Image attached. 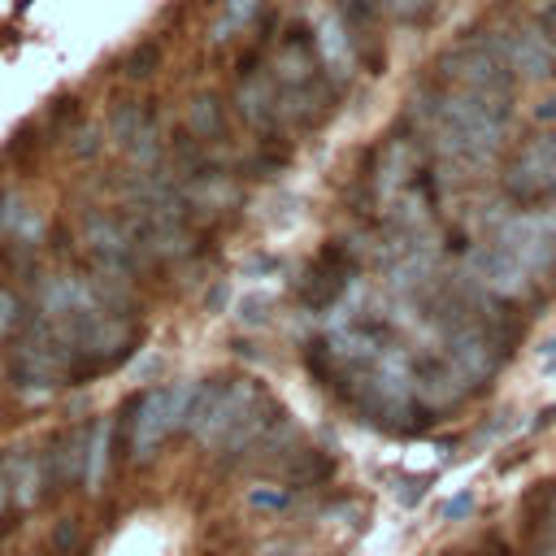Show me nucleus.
<instances>
[{
  "label": "nucleus",
  "instance_id": "obj_13",
  "mask_svg": "<svg viewBox=\"0 0 556 556\" xmlns=\"http://www.w3.org/2000/svg\"><path fill=\"white\" fill-rule=\"evenodd\" d=\"M104 460H109V426L100 421L96 430H91V447H87V486H96L100 482V473H104Z\"/></svg>",
  "mask_w": 556,
  "mask_h": 556
},
{
  "label": "nucleus",
  "instance_id": "obj_10",
  "mask_svg": "<svg viewBox=\"0 0 556 556\" xmlns=\"http://www.w3.org/2000/svg\"><path fill=\"white\" fill-rule=\"evenodd\" d=\"M187 130H191V139H200V143L222 139V130H226V113H222L217 96H195V100L187 104Z\"/></svg>",
  "mask_w": 556,
  "mask_h": 556
},
{
  "label": "nucleus",
  "instance_id": "obj_4",
  "mask_svg": "<svg viewBox=\"0 0 556 556\" xmlns=\"http://www.w3.org/2000/svg\"><path fill=\"white\" fill-rule=\"evenodd\" d=\"M191 400H195V387L178 382V387H152L143 391L135 404H130V452L143 460L156 452V443L187 421L191 413Z\"/></svg>",
  "mask_w": 556,
  "mask_h": 556
},
{
  "label": "nucleus",
  "instance_id": "obj_8",
  "mask_svg": "<svg viewBox=\"0 0 556 556\" xmlns=\"http://www.w3.org/2000/svg\"><path fill=\"white\" fill-rule=\"evenodd\" d=\"M235 104H239V117L261 130V135H274L282 126V109H278V83L269 78V70H248L239 78V91H235Z\"/></svg>",
  "mask_w": 556,
  "mask_h": 556
},
{
  "label": "nucleus",
  "instance_id": "obj_20",
  "mask_svg": "<svg viewBox=\"0 0 556 556\" xmlns=\"http://www.w3.org/2000/svg\"><path fill=\"white\" fill-rule=\"evenodd\" d=\"M295 4H308V0H295Z\"/></svg>",
  "mask_w": 556,
  "mask_h": 556
},
{
  "label": "nucleus",
  "instance_id": "obj_11",
  "mask_svg": "<svg viewBox=\"0 0 556 556\" xmlns=\"http://www.w3.org/2000/svg\"><path fill=\"white\" fill-rule=\"evenodd\" d=\"M156 65H161V48H156V43H139V48H130V52H126V61H122V74L139 83V78H148Z\"/></svg>",
  "mask_w": 556,
  "mask_h": 556
},
{
  "label": "nucleus",
  "instance_id": "obj_2",
  "mask_svg": "<svg viewBox=\"0 0 556 556\" xmlns=\"http://www.w3.org/2000/svg\"><path fill=\"white\" fill-rule=\"evenodd\" d=\"M187 426L204 439V443H226L239 447L248 443L261 426H265V404L261 391L252 382H230V387H204L191 400Z\"/></svg>",
  "mask_w": 556,
  "mask_h": 556
},
{
  "label": "nucleus",
  "instance_id": "obj_9",
  "mask_svg": "<svg viewBox=\"0 0 556 556\" xmlns=\"http://www.w3.org/2000/svg\"><path fill=\"white\" fill-rule=\"evenodd\" d=\"M256 13H261V0H222L213 22H208V39L213 43H230L235 35H243L252 26Z\"/></svg>",
  "mask_w": 556,
  "mask_h": 556
},
{
  "label": "nucleus",
  "instance_id": "obj_15",
  "mask_svg": "<svg viewBox=\"0 0 556 556\" xmlns=\"http://www.w3.org/2000/svg\"><path fill=\"white\" fill-rule=\"evenodd\" d=\"M70 152H74L78 161H91V156L100 152V130H96V126H78V130H74V143H70Z\"/></svg>",
  "mask_w": 556,
  "mask_h": 556
},
{
  "label": "nucleus",
  "instance_id": "obj_3",
  "mask_svg": "<svg viewBox=\"0 0 556 556\" xmlns=\"http://www.w3.org/2000/svg\"><path fill=\"white\" fill-rule=\"evenodd\" d=\"M478 43H486L500 56V65L513 78H521V83H539V78H547L556 70V48L547 43V35L539 26H526V22H491V26H482Z\"/></svg>",
  "mask_w": 556,
  "mask_h": 556
},
{
  "label": "nucleus",
  "instance_id": "obj_18",
  "mask_svg": "<svg viewBox=\"0 0 556 556\" xmlns=\"http://www.w3.org/2000/svg\"><path fill=\"white\" fill-rule=\"evenodd\" d=\"M539 365H543V374H556V339L543 348V356H539Z\"/></svg>",
  "mask_w": 556,
  "mask_h": 556
},
{
  "label": "nucleus",
  "instance_id": "obj_1",
  "mask_svg": "<svg viewBox=\"0 0 556 556\" xmlns=\"http://www.w3.org/2000/svg\"><path fill=\"white\" fill-rule=\"evenodd\" d=\"M513 83L517 78L478 39H465L439 56V87L456 91V96H465V100H473L500 117H513Z\"/></svg>",
  "mask_w": 556,
  "mask_h": 556
},
{
  "label": "nucleus",
  "instance_id": "obj_17",
  "mask_svg": "<svg viewBox=\"0 0 556 556\" xmlns=\"http://www.w3.org/2000/svg\"><path fill=\"white\" fill-rule=\"evenodd\" d=\"M265 304H269L265 295H252V300L239 304V317H243L248 326H261V321H265Z\"/></svg>",
  "mask_w": 556,
  "mask_h": 556
},
{
  "label": "nucleus",
  "instance_id": "obj_16",
  "mask_svg": "<svg viewBox=\"0 0 556 556\" xmlns=\"http://www.w3.org/2000/svg\"><path fill=\"white\" fill-rule=\"evenodd\" d=\"M382 9H387L395 22H417V17H426L430 0H382Z\"/></svg>",
  "mask_w": 556,
  "mask_h": 556
},
{
  "label": "nucleus",
  "instance_id": "obj_7",
  "mask_svg": "<svg viewBox=\"0 0 556 556\" xmlns=\"http://www.w3.org/2000/svg\"><path fill=\"white\" fill-rule=\"evenodd\" d=\"M465 278H473L486 295H521L526 287H530V274L491 239V243H473L469 252H465Z\"/></svg>",
  "mask_w": 556,
  "mask_h": 556
},
{
  "label": "nucleus",
  "instance_id": "obj_14",
  "mask_svg": "<svg viewBox=\"0 0 556 556\" xmlns=\"http://www.w3.org/2000/svg\"><path fill=\"white\" fill-rule=\"evenodd\" d=\"M35 148H39L35 126H22V130H13L9 148H4V156H9V161H30V156H35Z\"/></svg>",
  "mask_w": 556,
  "mask_h": 556
},
{
  "label": "nucleus",
  "instance_id": "obj_5",
  "mask_svg": "<svg viewBox=\"0 0 556 556\" xmlns=\"http://www.w3.org/2000/svg\"><path fill=\"white\" fill-rule=\"evenodd\" d=\"M83 243L96 256V265L104 274H113V278L135 274L139 261H143V252L135 248L122 213H83Z\"/></svg>",
  "mask_w": 556,
  "mask_h": 556
},
{
  "label": "nucleus",
  "instance_id": "obj_6",
  "mask_svg": "<svg viewBox=\"0 0 556 556\" xmlns=\"http://www.w3.org/2000/svg\"><path fill=\"white\" fill-rule=\"evenodd\" d=\"M313 56H317V70L326 74V83H348L356 74V35L352 26L343 22L339 9H321L317 22H313Z\"/></svg>",
  "mask_w": 556,
  "mask_h": 556
},
{
  "label": "nucleus",
  "instance_id": "obj_12",
  "mask_svg": "<svg viewBox=\"0 0 556 556\" xmlns=\"http://www.w3.org/2000/svg\"><path fill=\"white\" fill-rule=\"evenodd\" d=\"M83 117V104H78V96H56L52 104H48V113H43V122H48V135H61L65 126H74Z\"/></svg>",
  "mask_w": 556,
  "mask_h": 556
},
{
  "label": "nucleus",
  "instance_id": "obj_19",
  "mask_svg": "<svg viewBox=\"0 0 556 556\" xmlns=\"http://www.w3.org/2000/svg\"><path fill=\"white\" fill-rule=\"evenodd\" d=\"M365 4H374V9H378V4H382V0H365Z\"/></svg>",
  "mask_w": 556,
  "mask_h": 556
}]
</instances>
